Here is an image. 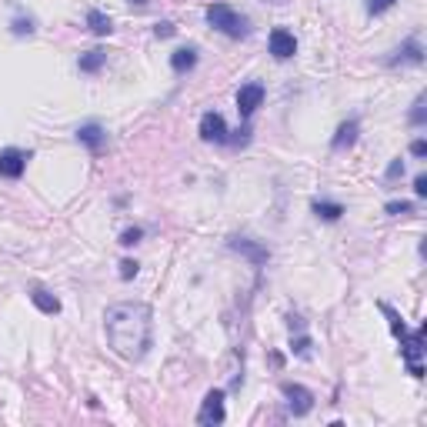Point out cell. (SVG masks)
Here are the masks:
<instances>
[{"mask_svg": "<svg viewBox=\"0 0 427 427\" xmlns=\"http://www.w3.org/2000/svg\"><path fill=\"white\" fill-rule=\"evenodd\" d=\"M394 4H397V0H367V13H371V17H380V13H388Z\"/></svg>", "mask_w": 427, "mask_h": 427, "instance_id": "obj_26", "label": "cell"}, {"mask_svg": "<svg viewBox=\"0 0 427 427\" xmlns=\"http://www.w3.org/2000/svg\"><path fill=\"white\" fill-rule=\"evenodd\" d=\"M377 307H380V314L388 317L390 334H394V338H397V340H404V338H407V334H411V330H407V324H404V317L397 314V311H394V307H390L388 301H377Z\"/></svg>", "mask_w": 427, "mask_h": 427, "instance_id": "obj_18", "label": "cell"}, {"mask_svg": "<svg viewBox=\"0 0 427 427\" xmlns=\"http://www.w3.org/2000/svg\"><path fill=\"white\" fill-rule=\"evenodd\" d=\"M11 34L13 37H34V34H37V20H34V17H30V13H20V17H13L11 20Z\"/></svg>", "mask_w": 427, "mask_h": 427, "instance_id": "obj_20", "label": "cell"}, {"mask_svg": "<svg viewBox=\"0 0 427 427\" xmlns=\"http://www.w3.org/2000/svg\"><path fill=\"white\" fill-rule=\"evenodd\" d=\"M264 97H267L264 84H257V80L244 84V87L237 90V113H240V120H251L254 113H257V107L264 104Z\"/></svg>", "mask_w": 427, "mask_h": 427, "instance_id": "obj_7", "label": "cell"}, {"mask_svg": "<svg viewBox=\"0 0 427 427\" xmlns=\"http://www.w3.org/2000/svg\"><path fill=\"white\" fill-rule=\"evenodd\" d=\"M424 104H427V97L424 94H417V101L411 104V111H407V124L411 127H424L427 124V107Z\"/></svg>", "mask_w": 427, "mask_h": 427, "instance_id": "obj_21", "label": "cell"}, {"mask_svg": "<svg viewBox=\"0 0 427 427\" xmlns=\"http://www.w3.org/2000/svg\"><path fill=\"white\" fill-rule=\"evenodd\" d=\"M204 17H207V24H211L217 34H224V37H230V40H240V37H247V34H251L247 17L237 13L230 4H211V7L204 11Z\"/></svg>", "mask_w": 427, "mask_h": 427, "instance_id": "obj_2", "label": "cell"}, {"mask_svg": "<svg viewBox=\"0 0 427 427\" xmlns=\"http://www.w3.org/2000/svg\"><path fill=\"white\" fill-rule=\"evenodd\" d=\"M224 390L221 388H214L204 394V401H201V411H197V424L201 427H217V424H224L227 421V407H224Z\"/></svg>", "mask_w": 427, "mask_h": 427, "instance_id": "obj_4", "label": "cell"}, {"mask_svg": "<svg viewBox=\"0 0 427 427\" xmlns=\"http://www.w3.org/2000/svg\"><path fill=\"white\" fill-rule=\"evenodd\" d=\"M401 177H404V161H401V157H394V161L388 163V171H384V180L394 184V180H401Z\"/></svg>", "mask_w": 427, "mask_h": 427, "instance_id": "obj_25", "label": "cell"}, {"mask_svg": "<svg viewBox=\"0 0 427 427\" xmlns=\"http://www.w3.org/2000/svg\"><path fill=\"white\" fill-rule=\"evenodd\" d=\"M107 347L124 361H144L154 344V311L144 301H120L104 311Z\"/></svg>", "mask_w": 427, "mask_h": 427, "instance_id": "obj_1", "label": "cell"}, {"mask_svg": "<svg viewBox=\"0 0 427 427\" xmlns=\"http://www.w3.org/2000/svg\"><path fill=\"white\" fill-rule=\"evenodd\" d=\"M311 211H314L317 221H324V224H338L340 217L347 214V207L340 201H314L311 204Z\"/></svg>", "mask_w": 427, "mask_h": 427, "instance_id": "obj_14", "label": "cell"}, {"mask_svg": "<svg viewBox=\"0 0 427 427\" xmlns=\"http://www.w3.org/2000/svg\"><path fill=\"white\" fill-rule=\"evenodd\" d=\"M384 214H388V217H407V214H414V204L411 201H388L384 204Z\"/></svg>", "mask_w": 427, "mask_h": 427, "instance_id": "obj_23", "label": "cell"}, {"mask_svg": "<svg viewBox=\"0 0 427 427\" xmlns=\"http://www.w3.org/2000/svg\"><path fill=\"white\" fill-rule=\"evenodd\" d=\"M197 134H201V140H207V144H227L230 140V130H227V120L221 117L217 111H207L201 117V127H197Z\"/></svg>", "mask_w": 427, "mask_h": 427, "instance_id": "obj_10", "label": "cell"}, {"mask_svg": "<svg viewBox=\"0 0 427 427\" xmlns=\"http://www.w3.org/2000/svg\"><path fill=\"white\" fill-rule=\"evenodd\" d=\"M280 394H284V401H287V411L294 417H307L311 411H314V390L304 388V384H297V380H284L280 384Z\"/></svg>", "mask_w": 427, "mask_h": 427, "instance_id": "obj_3", "label": "cell"}, {"mask_svg": "<svg viewBox=\"0 0 427 427\" xmlns=\"http://www.w3.org/2000/svg\"><path fill=\"white\" fill-rule=\"evenodd\" d=\"M77 140H80L94 157H101L104 147H107V130L101 127V120H87V124L77 127Z\"/></svg>", "mask_w": 427, "mask_h": 427, "instance_id": "obj_11", "label": "cell"}, {"mask_svg": "<svg viewBox=\"0 0 427 427\" xmlns=\"http://www.w3.org/2000/svg\"><path fill=\"white\" fill-rule=\"evenodd\" d=\"M154 34H157V37H174V34H177V27L174 24H171V20H157V24H154Z\"/></svg>", "mask_w": 427, "mask_h": 427, "instance_id": "obj_27", "label": "cell"}, {"mask_svg": "<svg viewBox=\"0 0 427 427\" xmlns=\"http://www.w3.org/2000/svg\"><path fill=\"white\" fill-rule=\"evenodd\" d=\"M414 194L421 197V201L427 197V177H424V174H417V177H414Z\"/></svg>", "mask_w": 427, "mask_h": 427, "instance_id": "obj_30", "label": "cell"}, {"mask_svg": "<svg viewBox=\"0 0 427 427\" xmlns=\"http://www.w3.org/2000/svg\"><path fill=\"white\" fill-rule=\"evenodd\" d=\"M104 63H107V51L94 47V51H87V54H80V57H77V70H80V74H101Z\"/></svg>", "mask_w": 427, "mask_h": 427, "instance_id": "obj_16", "label": "cell"}, {"mask_svg": "<svg viewBox=\"0 0 427 427\" xmlns=\"http://www.w3.org/2000/svg\"><path fill=\"white\" fill-rule=\"evenodd\" d=\"M197 67V47H177L171 54V70L174 74H190Z\"/></svg>", "mask_w": 427, "mask_h": 427, "instance_id": "obj_15", "label": "cell"}, {"mask_svg": "<svg viewBox=\"0 0 427 427\" xmlns=\"http://www.w3.org/2000/svg\"><path fill=\"white\" fill-rule=\"evenodd\" d=\"M411 157H417V161H421V157H427V140H411Z\"/></svg>", "mask_w": 427, "mask_h": 427, "instance_id": "obj_29", "label": "cell"}, {"mask_svg": "<svg viewBox=\"0 0 427 427\" xmlns=\"http://www.w3.org/2000/svg\"><path fill=\"white\" fill-rule=\"evenodd\" d=\"M140 240H144V227H124V230H120V237H117V244H120V247H134V244H140Z\"/></svg>", "mask_w": 427, "mask_h": 427, "instance_id": "obj_22", "label": "cell"}, {"mask_svg": "<svg viewBox=\"0 0 427 427\" xmlns=\"http://www.w3.org/2000/svg\"><path fill=\"white\" fill-rule=\"evenodd\" d=\"M87 30L94 34V37H107L113 30V20L107 17L104 11H97V7H90L87 11Z\"/></svg>", "mask_w": 427, "mask_h": 427, "instance_id": "obj_17", "label": "cell"}, {"mask_svg": "<svg viewBox=\"0 0 427 427\" xmlns=\"http://www.w3.org/2000/svg\"><path fill=\"white\" fill-rule=\"evenodd\" d=\"M27 297H30V304L37 307L40 314H47V317L61 314V301H57V297H54L47 287H40V284H37V287H30V294H27Z\"/></svg>", "mask_w": 427, "mask_h": 427, "instance_id": "obj_13", "label": "cell"}, {"mask_svg": "<svg viewBox=\"0 0 427 427\" xmlns=\"http://www.w3.org/2000/svg\"><path fill=\"white\" fill-rule=\"evenodd\" d=\"M137 271H140L137 261H134V257H124V261H120V271H117V274H120V280H134V277H137Z\"/></svg>", "mask_w": 427, "mask_h": 427, "instance_id": "obj_24", "label": "cell"}, {"mask_svg": "<svg viewBox=\"0 0 427 427\" xmlns=\"http://www.w3.org/2000/svg\"><path fill=\"white\" fill-rule=\"evenodd\" d=\"M227 247H230L234 254H240V257H247V261H251V267H264L267 261H271V251H267L261 240L240 237V234H234V237L227 240Z\"/></svg>", "mask_w": 427, "mask_h": 427, "instance_id": "obj_6", "label": "cell"}, {"mask_svg": "<svg viewBox=\"0 0 427 427\" xmlns=\"http://www.w3.org/2000/svg\"><path fill=\"white\" fill-rule=\"evenodd\" d=\"M384 63H388V67H421V63H424V44H421V37L411 34Z\"/></svg>", "mask_w": 427, "mask_h": 427, "instance_id": "obj_5", "label": "cell"}, {"mask_svg": "<svg viewBox=\"0 0 427 427\" xmlns=\"http://www.w3.org/2000/svg\"><path fill=\"white\" fill-rule=\"evenodd\" d=\"M267 51H271L274 61H290L297 54V37L290 34L287 27H274L271 37H267Z\"/></svg>", "mask_w": 427, "mask_h": 427, "instance_id": "obj_9", "label": "cell"}, {"mask_svg": "<svg viewBox=\"0 0 427 427\" xmlns=\"http://www.w3.org/2000/svg\"><path fill=\"white\" fill-rule=\"evenodd\" d=\"M357 134H361V120H357V117H347V120L338 127V134L330 137V151L334 154L351 151L354 144H357Z\"/></svg>", "mask_w": 427, "mask_h": 427, "instance_id": "obj_12", "label": "cell"}, {"mask_svg": "<svg viewBox=\"0 0 427 427\" xmlns=\"http://www.w3.org/2000/svg\"><path fill=\"white\" fill-rule=\"evenodd\" d=\"M27 161H30V151H24V147H4L0 151V177L20 180L27 171Z\"/></svg>", "mask_w": 427, "mask_h": 427, "instance_id": "obj_8", "label": "cell"}, {"mask_svg": "<svg viewBox=\"0 0 427 427\" xmlns=\"http://www.w3.org/2000/svg\"><path fill=\"white\" fill-rule=\"evenodd\" d=\"M130 4H137V7H144V4H147V0H130Z\"/></svg>", "mask_w": 427, "mask_h": 427, "instance_id": "obj_31", "label": "cell"}, {"mask_svg": "<svg viewBox=\"0 0 427 427\" xmlns=\"http://www.w3.org/2000/svg\"><path fill=\"white\" fill-rule=\"evenodd\" d=\"M287 330H290V334H297V330H307L304 317H301V314H287Z\"/></svg>", "mask_w": 427, "mask_h": 427, "instance_id": "obj_28", "label": "cell"}, {"mask_svg": "<svg viewBox=\"0 0 427 427\" xmlns=\"http://www.w3.org/2000/svg\"><path fill=\"white\" fill-rule=\"evenodd\" d=\"M311 347H314V338H311L307 330L290 334V354H294V357H311Z\"/></svg>", "mask_w": 427, "mask_h": 427, "instance_id": "obj_19", "label": "cell"}]
</instances>
